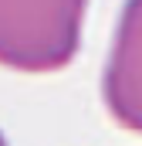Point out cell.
<instances>
[{
    "instance_id": "3957f363",
    "label": "cell",
    "mask_w": 142,
    "mask_h": 146,
    "mask_svg": "<svg viewBox=\"0 0 142 146\" xmlns=\"http://www.w3.org/2000/svg\"><path fill=\"white\" fill-rule=\"evenodd\" d=\"M0 146H10V143H7V136H3V129H0Z\"/></svg>"
},
{
    "instance_id": "6da1fadb",
    "label": "cell",
    "mask_w": 142,
    "mask_h": 146,
    "mask_svg": "<svg viewBox=\"0 0 142 146\" xmlns=\"http://www.w3.org/2000/svg\"><path fill=\"white\" fill-rule=\"evenodd\" d=\"M88 0H0V65L17 72L64 68L78 44Z\"/></svg>"
},
{
    "instance_id": "7a4b0ae2",
    "label": "cell",
    "mask_w": 142,
    "mask_h": 146,
    "mask_svg": "<svg viewBox=\"0 0 142 146\" xmlns=\"http://www.w3.org/2000/svg\"><path fill=\"white\" fill-rule=\"evenodd\" d=\"M102 99L115 122L142 133V0L122 3L102 68Z\"/></svg>"
}]
</instances>
